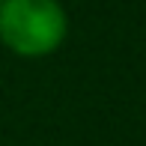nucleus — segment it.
Here are the masks:
<instances>
[{
	"label": "nucleus",
	"mask_w": 146,
	"mask_h": 146,
	"mask_svg": "<svg viewBox=\"0 0 146 146\" xmlns=\"http://www.w3.org/2000/svg\"><path fill=\"white\" fill-rule=\"evenodd\" d=\"M69 21L57 0H3L0 42L21 57H45L66 39Z\"/></svg>",
	"instance_id": "f257e3e1"
},
{
	"label": "nucleus",
	"mask_w": 146,
	"mask_h": 146,
	"mask_svg": "<svg viewBox=\"0 0 146 146\" xmlns=\"http://www.w3.org/2000/svg\"><path fill=\"white\" fill-rule=\"evenodd\" d=\"M0 3H3V0H0Z\"/></svg>",
	"instance_id": "f03ea898"
}]
</instances>
